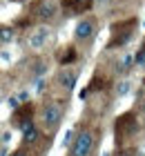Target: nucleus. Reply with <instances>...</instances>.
Returning a JSON list of instances; mask_svg holds the SVG:
<instances>
[{
    "instance_id": "f257e3e1",
    "label": "nucleus",
    "mask_w": 145,
    "mask_h": 156,
    "mask_svg": "<svg viewBox=\"0 0 145 156\" xmlns=\"http://www.w3.org/2000/svg\"><path fill=\"white\" fill-rule=\"evenodd\" d=\"M116 138H127L132 136V134L139 129V123H136V118L132 114H123L118 116V120H116Z\"/></svg>"
},
{
    "instance_id": "f03ea898",
    "label": "nucleus",
    "mask_w": 145,
    "mask_h": 156,
    "mask_svg": "<svg viewBox=\"0 0 145 156\" xmlns=\"http://www.w3.org/2000/svg\"><path fill=\"white\" fill-rule=\"evenodd\" d=\"M94 147V136L89 132H83L81 136H76L74 145H71V156H89Z\"/></svg>"
},
{
    "instance_id": "7ed1b4c3",
    "label": "nucleus",
    "mask_w": 145,
    "mask_h": 156,
    "mask_svg": "<svg viewBox=\"0 0 145 156\" xmlns=\"http://www.w3.org/2000/svg\"><path fill=\"white\" fill-rule=\"evenodd\" d=\"M60 118H63V112H60V107H58L56 103L45 105V109H42V120H45L47 127H56L60 123Z\"/></svg>"
},
{
    "instance_id": "20e7f679",
    "label": "nucleus",
    "mask_w": 145,
    "mask_h": 156,
    "mask_svg": "<svg viewBox=\"0 0 145 156\" xmlns=\"http://www.w3.org/2000/svg\"><path fill=\"white\" fill-rule=\"evenodd\" d=\"M60 7L67 13H81V11H87L92 7V0H63Z\"/></svg>"
},
{
    "instance_id": "39448f33",
    "label": "nucleus",
    "mask_w": 145,
    "mask_h": 156,
    "mask_svg": "<svg viewBox=\"0 0 145 156\" xmlns=\"http://www.w3.org/2000/svg\"><path fill=\"white\" fill-rule=\"evenodd\" d=\"M47 36H49V31L45 29V27H40V29H36L31 36H29L27 42H29V47H31V49H40L47 42Z\"/></svg>"
},
{
    "instance_id": "423d86ee",
    "label": "nucleus",
    "mask_w": 145,
    "mask_h": 156,
    "mask_svg": "<svg viewBox=\"0 0 145 156\" xmlns=\"http://www.w3.org/2000/svg\"><path fill=\"white\" fill-rule=\"evenodd\" d=\"M92 34H94V23H92V20H83V23H78V27H76V38L78 40L92 38Z\"/></svg>"
},
{
    "instance_id": "0eeeda50",
    "label": "nucleus",
    "mask_w": 145,
    "mask_h": 156,
    "mask_svg": "<svg viewBox=\"0 0 145 156\" xmlns=\"http://www.w3.org/2000/svg\"><path fill=\"white\" fill-rule=\"evenodd\" d=\"M74 83H76V74L74 72H63L60 74V85L65 89H74Z\"/></svg>"
},
{
    "instance_id": "6e6552de",
    "label": "nucleus",
    "mask_w": 145,
    "mask_h": 156,
    "mask_svg": "<svg viewBox=\"0 0 145 156\" xmlns=\"http://www.w3.org/2000/svg\"><path fill=\"white\" fill-rule=\"evenodd\" d=\"M38 16L42 18V20H49V18H52L54 16V5H40V9H38Z\"/></svg>"
},
{
    "instance_id": "1a4fd4ad",
    "label": "nucleus",
    "mask_w": 145,
    "mask_h": 156,
    "mask_svg": "<svg viewBox=\"0 0 145 156\" xmlns=\"http://www.w3.org/2000/svg\"><path fill=\"white\" fill-rule=\"evenodd\" d=\"M38 136H40V132L36 129L34 125L29 127V129H25V143H36V140H38Z\"/></svg>"
},
{
    "instance_id": "9d476101",
    "label": "nucleus",
    "mask_w": 145,
    "mask_h": 156,
    "mask_svg": "<svg viewBox=\"0 0 145 156\" xmlns=\"http://www.w3.org/2000/svg\"><path fill=\"white\" fill-rule=\"evenodd\" d=\"M13 40V29L11 27H0V42H11Z\"/></svg>"
},
{
    "instance_id": "9b49d317",
    "label": "nucleus",
    "mask_w": 145,
    "mask_h": 156,
    "mask_svg": "<svg viewBox=\"0 0 145 156\" xmlns=\"http://www.w3.org/2000/svg\"><path fill=\"white\" fill-rule=\"evenodd\" d=\"M134 62H136V65H145V47L134 56Z\"/></svg>"
},
{
    "instance_id": "f8f14e48",
    "label": "nucleus",
    "mask_w": 145,
    "mask_h": 156,
    "mask_svg": "<svg viewBox=\"0 0 145 156\" xmlns=\"http://www.w3.org/2000/svg\"><path fill=\"white\" fill-rule=\"evenodd\" d=\"M127 91H129V83H121L118 85V94L123 96V94H127Z\"/></svg>"
},
{
    "instance_id": "ddd939ff",
    "label": "nucleus",
    "mask_w": 145,
    "mask_h": 156,
    "mask_svg": "<svg viewBox=\"0 0 145 156\" xmlns=\"http://www.w3.org/2000/svg\"><path fill=\"white\" fill-rule=\"evenodd\" d=\"M71 60H74V49H69V54L63 58V65H67V62H71Z\"/></svg>"
},
{
    "instance_id": "4468645a",
    "label": "nucleus",
    "mask_w": 145,
    "mask_h": 156,
    "mask_svg": "<svg viewBox=\"0 0 145 156\" xmlns=\"http://www.w3.org/2000/svg\"><path fill=\"white\" fill-rule=\"evenodd\" d=\"M11 156H25V152H13Z\"/></svg>"
},
{
    "instance_id": "2eb2a0df",
    "label": "nucleus",
    "mask_w": 145,
    "mask_h": 156,
    "mask_svg": "<svg viewBox=\"0 0 145 156\" xmlns=\"http://www.w3.org/2000/svg\"><path fill=\"white\" fill-rule=\"evenodd\" d=\"M5 154H7V152H5V150H2V152H0V156H5Z\"/></svg>"
},
{
    "instance_id": "dca6fc26",
    "label": "nucleus",
    "mask_w": 145,
    "mask_h": 156,
    "mask_svg": "<svg viewBox=\"0 0 145 156\" xmlns=\"http://www.w3.org/2000/svg\"><path fill=\"white\" fill-rule=\"evenodd\" d=\"M16 2H25V0H16Z\"/></svg>"
},
{
    "instance_id": "f3484780",
    "label": "nucleus",
    "mask_w": 145,
    "mask_h": 156,
    "mask_svg": "<svg viewBox=\"0 0 145 156\" xmlns=\"http://www.w3.org/2000/svg\"><path fill=\"white\" fill-rule=\"evenodd\" d=\"M143 109H145V101H143Z\"/></svg>"
}]
</instances>
